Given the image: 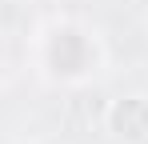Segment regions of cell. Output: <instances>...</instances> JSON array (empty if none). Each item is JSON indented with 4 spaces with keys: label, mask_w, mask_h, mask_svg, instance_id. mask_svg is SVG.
Here are the masks:
<instances>
[{
    "label": "cell",
    "mask_w": 148,
    "mask_h": 144,
    "mask_svg": "<svg viewBox=\"0 0 148 144\" xmlns=\"http://www.w3.org/2000/svg\"><path fill=\"white\" fill-rule=\"evenodd\" d=\"M96 40L72 20L52 24V32L44 36V64L60 80H84L88 72H96Z\"/></svg>",
    "instance_id": "1"
},
{
    "label": "cell",
    "mask_w": 148,
    "mask_h": 144,
    "mask_svg": "<svg viewBox=\"0 0 148 144\" xmlns=\"http://www.w3.org/2000/svg\"><path fill=\"white\" fill-rule=\"evenodd\" d=\"M104 132L112 144H148V96L128 92L104 104Z\"/></svg>",
    "instance_id": "2"
}]
</instances>
